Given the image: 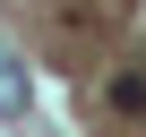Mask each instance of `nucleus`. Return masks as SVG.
<instances>
[{"label": "nucleus", "instance_id": "obj_2", "mask_svg": "<svg viewBox=\"0 0 146 137\" xmlns=\"http://www.w3.org/2000/svg\"><path fill=\"white\" fill-rule=\"evenodd\" d=\"M112 111H146V77H120L112 86Z\"/></svg>", "mask_w": 146, "mask_h": 137}, {"label": "nucleus", "instance_id": "obj_1", "mask_svg": "<svg viewBox=\"0 0 146 137\" xmlns=\"http://www.w3.org/2000/svg\"><path fill=\"white\" fill-rule=\"evenodd\" d=\"M26 103H35V86H26V60H17L9 43H0V120H17Z\"/></svg>", "mask_w": 146, "mask_h": 137}]
</instances>
